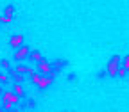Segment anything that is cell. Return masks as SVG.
<instances>
[{
    "instance_id": "obj_6",
    "label": "cell",
    "mask_w": 129,
    "mask_h": 112,
    "mask_svg": "<svg viewBox=\"0 0 129 112\" xmlns=\"http://www.w3.org/2000/svg\"><path fill=\"white\" fill-rule=\"evenodd\" d=\"M13 91H14V94H18V98H23L25 96V92H23V87H22V84L16 80L14 82V86H13Z\"/></svg>"
},
{
    "instance_id": "obj_16",
    "label": "cell",
    "mask_w": 129,
    "mask_h": 112,
    "mask_svg": "<svg viewBox=\"0 0 129 112\" xmlns=\"http://www.w3.org/2000/svg\"><path fill=\"white\" fill-rule=\"evenodd\" d=\"M0 94H2V87H0Z\"/></svg>"
},
{
    "instance_id": "obj_1",
    "label": "cell",
    "mask_w": 129,
    "mask_h": 112,
    "mask_svg": "<svg viewBox=\"0 0 129 112\" xmlns=\"http://www.w3.org/2000/svg\"><path fill=\"white\" fill-rule=\"evenodd\" d=\"M54 82V73L52 75H40L36 80H34V86L36 87H40V89H45V87H48Z\"/></svg>"
},
{
    "instance_id": "obj_4",
    "label": "cell",
    "mask_w": 129,
    "mask_h": 112,
    "mask_svg": "<svg viewBox=\"0 0 129 112\" xmlns=\"http://www.w3.org/2000/svg\"><path fill=\"white\" fill-rule=\"evenodd\" d=\"M38 71H40L41 75H52V66H50L48 62L41 60V62L38 64Z\"/></svg>"
},
{
    "instance_id": "obj_11",
    "label": "cell",
    "mask_w": 129,
    "mask_h": 112,
    "mask_svg": "<svg viewBox=\"0 0 129 112\" xmlns=\"http://www.w3.org/2000/svg\"><path fill=\"white\" fill-rule=\"evenodd\" d=\"M120 64H122L125 70H129V55H127V57H124V60H120Z\"/></svg>"
},
{
    "instance_id": "obj_10",
    "label": "cell",
    "mask_w": 129,
    "mask_h": 112,
    "mask_svg": "<svg viewBox=\"0 0 129 112\" xmlns=\"http://www.w3.org/2000/svg\"><path fill=\"white\" fill-rule=\"evenodd\" d=\"M13 108V105L7 102V100H4V103H2V107H0V110H11Z\"/></svg>"
},
{
    "instance_id": "obj_8",
    "label": "cell",
    "mask_w": 129,
    "mask_h": 112,
    "mask_svg": "<svg viewBox=\"0 0 129 112\" xmlns=\"http://www.w3.org/2000/svg\"><path fill=\"white\" fill-rule=\"evenodd\" d=\"M125 73H127V70L122 66V64H118V68H117V76H120V78H124L125 76Z\"/></svg>"
},
{
    "instance_id": "obj_5",
    "label": "cell",
    "mask_w": 129,
    "mask_h": 112,
    "mask_svg": "<svg viewBox=\"0 0 129 112\" xmlns=\"http://www.w3.org/2000/svg\"><path fill=\"white\" fill-rule=\"evenodd\" d=\"M4 92V100H7L13 107L18 103V94H14V92H9V91H2Z\"/></svg>"
},
{
    "instance_id": "obj_7",
    "label": "cell",
    "mask_w": 129,
    "mask_h": 112,
    "mask_svg": "<svg viewBox=\"0 0 129 112\" xmlns=\"http://www.w3.org/2000/svg\"><path fill=\"white\" fill-rule=\"evenodd\" d=\"M22 43H23V36H14V38L9 41V44H11L13 48H18Z\"/></svg>"
},
{
    "instance_id": "obj_12",
    "label": "cell",
    "mask_w": 129,
    "mask_h": 112,
    "mask_svg": "<svg viewBox=\"0 0 129 112\" xmlns=\"http://www.w3.org/2000/svg\"><path fill=\"white\" fill-rule=\"evenodd\" d=\"M16 71H18L20 75H22V73H29V68H27V66H18V68H16Z\"/></svg>"
},
{
    "instance_id": "obj_17",
    "label": "cell",
    "mask_w": 129,
    "mask_h": 112,
    "mask_svg": "<svg viewBox=\"0 0 129 112\" xmlns=\"http://www.w3.org/2000/svg\"><path fill=\"white\" fill-rule=\"evenodd\" d=\"M0 25H2V22H0Z\"/></svg>"
},
{
    "instance_id": "obj_14",
    "label": "cell",
    "mask_w": 129,
    "mask_h": 112,
    "mask_svg": "<svg viewBox=\"0 0 129 112\" xmlns=\"http://www.w3.org/2000/svg\"><path fill=\"white\" fill-rule=\"evenodd\" d=\"M13 12H14V7L13 6H7L6 11H4V14H9V16H13Z\"/></svg>"
},
{
    "instance_id": "obj_9",
    "label": "cell",
    "mask_w": 129,
    "mask_h": 112,
    "mask_svg": "<svg viewBox=\"0 0 129 112\" xmlns=\"http://www.w3.org/2000/svg\"><path fill=\"white\" fill-rule=\"evenodd\" d=\"M29 57H30L32 60H41V54H40V52H36V50L29 52Z\"/></svg>"
},
{
    "instance_id": "obj_3",
    "label": "cell",
    "mask_w": 129,
    "mask_h": 112,
    "mask_svg": "<svg viewBox=\"0 0 129 112\" xmlns=\"http://www.w3.org/2000/svg\"><path fill=\"white\" fill-rule=\"evenodd\" d=\"M29 52H30V48H29V46H23V44H20L18 48H16L14 59H16V60H23V59H27V57H29Z\"/></svg>"
},
{
    "instance_id": "obj_2",
    "label": "cell",
    "mask_w": 129,
    "mask_h": 112,
    "mask_svg": "<svg viewBox=\"0 0 129 112\" xmlns=\"http://www.w3.org/2000/svg\"><path fill=\"white\" fill-rule=\"evenodd\" d=\"M118 64H120V57H113L108 64V75L115 78L117 76V68H118Z\"/></svg>"
},
{
    "instance_id": "obj_13",
    "label": "cell",
    "mask_w": 129,
    "mask_h": 112,
    "mask_svg": "<svg viewBox=\"0 0 129 112\" xmlns=\"http://www.w3.org/2000/svg\"><path fill=\"white\" fill-rule=\"evenodd\" d=\"M11 18H13V16H9V14H4L2 18H0V22H2V23H9V22H11Z\"/></svg>"
},
{
    "instance_id": "obj_15",
    "label": "cell",
    "mask_w": 129,
    "mask_h": 112,
    "mask_svg": "<svg viewBox=\"0 0 129 112\" xmlns=\"http://www.w3.org/2000/svg\"><path fill=\"white\" fill-rule=\"evenodd\" d=\"M7 80H9V78H7V75H4V73H0V84H6Z\"/></svg>"
}]
</instances>
